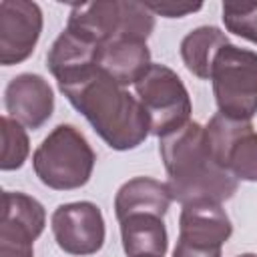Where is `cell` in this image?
Segmentation results:
<instances>
[{
  "label": "cell",
  "mask_w": 257,
  "mask_h": 257,
  "mask_svg": "<svg viewBox=\"0 0 257 257\" xmlns=\"http://www.w3.org/2000/svg\"><path fill=\"white\" fill-rule=\"evenodd\" d=\"M58 88L110 149H137L151 135V120L139 98L98 66L58 84Z\"/></svg>",
  "instance_id": "cell-1"
},
{
  "label": "cell",
  "mask_w": 257,
  "mask_h": 257,
  "mask_svg": "<svg viewBox=\"0 0 257 257\" xmlns=\"http://www.w3.org/2000/svg\"><path fill=\"white\" fill-rule=\"evenodd\" d=\"M159 153L173 201L181 205L195 201L223 203L237 193L239 181L215 161L201 122L189 120L179 131L159 139Z\"/></svg>",
  "instance_id": "cell-2"
},
{
  "label": "cell",
  "mask_w": 257,
  "mask_h": 257,
  "mask_svg": "<svg viewBox=\"0 0 257 257\" xmlns=\"http://www.w3.org/2000/svg\"><path fill=\"white\" fill-rule=\"evenodd\" d=\"M96 163L86 137L74 124H58L32 153V169L42 185L54 191L84 187Z\"/></svg>",
  "instance_id": "cell-3"
},
{
  "label": "cell",
  "mask_w": 257,
  "mask_h": 257,
  "mask_svg": "<svg viewBox=\"0 0 257 257\" xmlns=\"http://www.w3.org/2000/svg\"><path fill=\"white\" fill-rule=\"evenodd\" d=\"M66 26L102 46L116 38L147 40L155 28V14L145 6V2L96 0L74 4Z\"/></svg>",
  "instance_id": "cell-4"
},
{
  "label": "cell",
  "mask_w": 257,
  "mask_h": 257,
  "mask_svg": "<svg viewBox=\"0 0 257 257\" xmlns=\"http://www.w3.org/2000/svg\"><path fill=\"white\" fill-rule=\"evenodd\" d=\"M211 84L217 108L233 120H251L257 112V52L225 44L215 56Z\"/></svg>",
  "instance_id": "cell-5"
},
{
  "label": "cell",
  "mask_w": 257,
  "mask_h": 257,
  "mask_svg": "<svg viewBox=\"0 0 257 257\" xmlns=\"http://www.w3.org/2000/svg\"><path fill=\"white\" fill-rule=\"evenodd\" d=\"M139 102L149 114L151 135L163 139L191 120V96L181 76L165 66L151 64L135 84Z\"/></svg>",
  "instance_id": "cell-6"
},
{
  "label": "cell",
  "mask_w": 257,
  "mask_h": 257,
  "mask_svg": "<svg viewBox=\"0 0 257 257\" xmlns=\"http://www.w3.org/2000/svg\"><path fill=\"white\" fill-rule=\"evenodd\" d=\"M205 131L215 161L237 181L257 183V131L251 120H233L217 112Z\"/></svg>",
  "instance_id": "cell-7"
},
{
  "label": "cell",
  "mask_w": 257,
  "mask_h": 257,
  "mask_svg": "<svg viewBox=\"0 0 257 257\" xmlns=\"http://www.w3.org/2000/svg\"><path fill=\"white\" fill-rule=\"evenodd\" d=\"M50 227L56 245L68 255H94L104 245V217L100 207L90 201L58 205L50 217Z\"/></svg>",
  "instance_id": "cell-8"
},
{
  "label": "cell",
  "mask_w": 257,
  "mask_h": 257,
  "mask_svg": "<svg viewBox=\"0 0 257 257\" xmlns=\"http://www.w3.org/2000/svg\"><path fill=\"white\" fill-rule=\"evenodd\" d=\"M42 10L30 0L0 2V64L24 62L36 48L42 32Z\"/></svg>",
  "instance_id": "cell-9"
},
{
  "label": "cell",
  "mask_w": 257,
  "mask_h": 257,
  "mask_svg": "<svg viewBox=\"0 0 257 257\" xmlns=\"http://www.w3.org/2000/svg\"><path fill=\"white\" fill-rule=\"evenodd\" d=\"M4 104L10 118L20 122L24 128H40L54 112V92L48 80L34 72L16 74L6 90Z\"/></svg>",
  "instance_id": "cell-10"
},
{
  "label": "cell",
  "mask_w": 257,
  "mask_h": 257,
  "mask_svg": "<svg viewBox=\"0 0 257 257\" xmlns=\"http://www.w3.org/2000/svg\"><path fill=\"white\" fill-rule=\"evenodd\" d=\"M233 233V225L221 203H187L179 215V239L205 247H223Z\"/></svg>",
  "instance_id": "cell-11"
},
{
  "label": "cell",
  "mask_w": 257,
  "mask_h": 257,
  "mask_svg": "<svg viewBox=\"0 0 257 257\" xmlns=\"http://www.w3.org/2000/svg\"><path fill=\"white\" fill-rule=\"evenodd\" d=\"M98 52H100L98 42L66 26L52 42L46 54V66L50 74L56 78V82L62 84L98 66Z\"/></svg>",
  "instance_id": "cell-12"
},
{
  "label": "cell",
  "mask_w": 257,
  "mask_h": 257,
  "mask_svg": "<svg viewBox=\"0 0 257 257\" xmlns=\"http://www.w3.org/2000/svg\"><path fill=\"white\" fill-rule=\"evenodd\" d=\"M46 225V211L40 201L20 191H4L0 239L34 245Z\"/></svg>",
  "instance_id": "cell-13"
},
{
  "label": "cell",
  "mask_w": 257,
  "mask_h": 257,
  "mask_svg": "<svg viewBox=\"0 0 257 257\" xmlns=\"http://www.w3.org/2000/svg\"><path fill=\"white\" fill-rule=\"evenodd\" d=\"M151 50L147 40L116 38L104 42L98 52V68L120 86L137 84L151 66Z\"/></svg>",
  "instance_id": "cell-14"
},
{
  "label": "cell",
  "mask_w": 257,
  "mask_h": 257,
  "mask_svg": "<svg viewBox=\"0 0 257 257\" xmlns=\"http://www.w3.org/2000/svg\"><path fill=\"white\" fill-rule=\"evenodd\" d=\"M118 225L126 257H165L169 247V235L163 217L153 213H133L122 217Z\"/></svg>",
  "instance_id": "cell-15"
},
{
  "label": "cell",
  "mask_w": 257,
  "mask_h": 257,
  "mask_svg": "<svg viewBox=\"0 0 257 257\" xmlns=\"http://www.w3.org/2000/svg\"><path fill=\"white\" fill-rule=\"evenodd\" d=\"M173 203L167 183L151 177H135L120 185L114 195V215L120 221L133 213H153L165 217Z\"/></svg>",
  "instance_id": "cell-16"
},
{
  "label": "cell",
  "mask_w": 257,
  "mask_h": 257,
  "mask_svg": "<svg viewBox=\"0 0 257 257\" xmlns=\"http://www.w3.org/2000/svg\"><path fill=\"white\" fill-rule=\"evenodd\" d=\"M229 44L227 34L217 26H199L181 40V58L191 74L201 80L211 78V68L219 50Z\"/></svg>",
  "instance_id": "cell-17"
},
{
  "label": "cell",
  "mask_w": 257,
  "mask_h": 257,
  "mask_svg": "<svg viewBox=\"0 0 257 257\" xmlns=\"http://www.w3.org/2000/svg\"><path fill=\"white\" fill-rule=\"evenodd\" d=\"M30 155V141L26 135V128L10 118L8 114L2 116V159L0 169L2 171H16L20 169Z\"/></svg>",
  "instance_id": "cell-18"
},
{
  "label": "cell",
  "mask_w": 257,
  "mask_h": 257,
  "mask_svg": "<svg viewBox=\"0 0 257 257\" xmlns=\"http://www.w3.org/2000/svg\"><path fill=\"white\" fill-rule=\"evenodd\" d=\"M221 12L229 32L257 44V2H223Z\"/></svg>",
  "instance_id": "cell-19"
},
{
  "label": "cell",
  "mask_w": 257,
  "mask_h": 257,
  "mask_svg": "<svg viewBox=\"0 0 257 257\" xmlns=\"http://www.w3.org/2000/svg\"><path fill=\"white\" fill-rule=\"evenodd\" d=\"M145 6L155 14V16H165V18H183L187 14L199 12L203 8V4H193V2H173V0H165V2H145Z\"/></svg>",
  "instance_id": "cell-20"
},
{
  "label": "cell",
  "mask_w": 257,
  "mask_h": 257,
  "mask_svg": "<svg viewBox=\"0 0 257 257\" xmlns=\"http://www.w3.org/2000/svg\"><path fill=\"white\" fill-rule=\"evenodd\" d=\"M173 257H221V247H205L177 239Z\"/></svg>",
  "instance_id": "cell-21"
},
{
  "label": "cell",
  "mask_w": 257,
  "mask_h": 257,
  "mask_svg": "<svg viewBox=\"0 0 257 257\" xmlns=\"http://www.w3.org/2000/svg\"><path fill=\"white\" fill-rule=\"evenodd\" d=\"M0 257H34V249L30 243L0 239Z\"/></svg>",
  "instance_id": "cell-22"
},
{
  "label": "cell",
  "mask_w": 257,
  "mask_h": 257,
  "mask_svg": "<svg viewBox=\"0 0 257 257\" xmlns=\"http://www.w3.org/2000/svg\"><path fill=\"white\" fill-rule=\"evenodd\" d=\"M237 257H257V253H241V255H237Z\"/></svg>",
  "instance_id": "cell-23"
},
{
  "label": "cell",
  "mask_w": 257,
  "mask_h": 257,
  "mask_svg": "<svg viewBox=\"0 0 257 257\" xmlns=\"http://www.w3.org/2000/svg\"><path fill=\"white\" fill-rule=\"evenodd\" d=\"M143 257H155V255H143Z\"/></svg>",
  "instance_id": "cell-24"
}]
</instances>
